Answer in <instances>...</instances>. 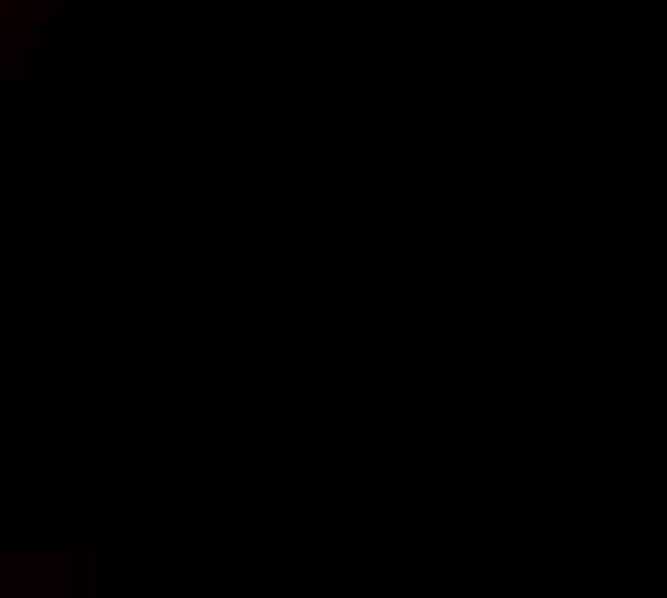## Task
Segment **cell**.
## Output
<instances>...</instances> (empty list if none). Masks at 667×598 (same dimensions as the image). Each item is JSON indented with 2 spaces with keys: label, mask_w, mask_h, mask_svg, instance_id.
<instances>
[{
  "label": "cell",
  "mask_w": 667,
  "mask_h": 598,
  "mask_svg": "<svg viewBox=\"0 0 667 598\" xmlns=\"http://www.w3.org/2000/svg\"><path fill=\"white\" fill-rule=\"evenodd\" d=\"M18 12H23V6H18V0H0V29H6V23H12V18H18Z\"/></svg>",
  "instance_id": "1"
}]
</instances>
